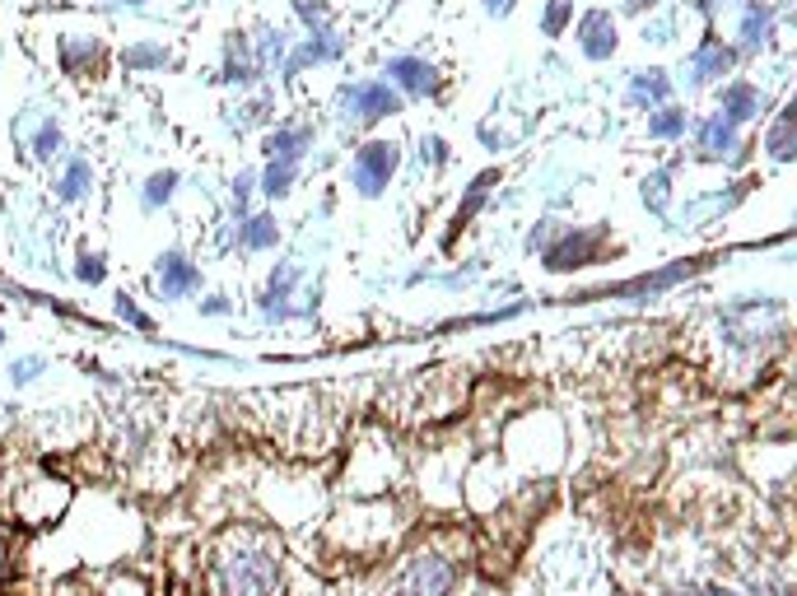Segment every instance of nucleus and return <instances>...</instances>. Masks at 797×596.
<instances>
[{
    "mask_svg": "<svg viewBox=\"0 0 797 596\" xmlns=\"http://www.w3.org/2000/svg\"><path fill=\"white\" fill-rule=\"evenodd\" d=\"M313 145V131L308 127H285V131H271V140H266V150H271V159H294L299 164V154Z\"/></svg>",
    "mask_w": 797,
    "mask_h": 596,
    "instance_id": "obj_15",
    "label": "nucleus"
},
{
    "mask_svg": "<svg viewBox=\"0 0 797 596\" xmlns=\"http://www.w3.org/2000/svg\"><path fill=\"white\" fill-rule=\"evenodd\" d=\"M490 187H495V172H480V178L472 182V191H466V201L457 205V219H453V224H466V219H472L476 210L485 205V196H490Z\"/></svg>",
    "mask_w": 797,
    "mask_h": 596,
    "instance_id": "obj_23",
    "label": "nucleus"
},
{
    "mask_svg": "<svg viewBox=\"0 0 797 596\" xmlns=\"http://www.w3.org/2000/svg\"><path fill=\"white\" fill-rule=\"evenodd\" d=\"M197 285H201V275H197V266L182 252H168L159 261V289H164V298H182V294H192Z\"/></svg>",
    "mask_w": 797,
    "mask_h": 596,
    "instance_id": "obj_10",
    "label": "nucleus"
},
{
    "mask_svg": "<svg viewBox=\"0 0 797 596\" xmlns=\"http://www.w3.org/2000/svg\"><path fill=\"white\" fill-rule=\"evenodd\" d=\"M299 14H304L308 24H318L322 20V0H299Z\"/></svg>",
    "mask_w": 797,
    "mask_h": 596,
    "instance_id": "obj_34",
    "label": "nucleus"
},
{
    "mask_svg": "<svg viewBox=\"0 0 797 596\" xmlns=\"http://www.w3.org/2000/svg\"><path fill=\"white\" fill-rule=\"evenodd\" d=\"M294 279H299V271H294L289 261H281V266L271 271V285H266V298H262V312H266V318H289L285 298H289V289H294Z\"/></svg>",
    "mask_w": 797,
    "mask_h": 596,
    "instance_id": "obj_12",
    "label": "nucleus"
},
{
    "mask_svg": "<svg viewBox=\"0 0 797 596\" xmlns=\"http://www.w3.org/2000/svg\"><path fill=\"white\" fill-rule=\"evenodd\" d=\"M336 51H341V38H336V33H322V38H318V43H308V47H304V51H299V57H294V61H289L285 70H289V75H294V70H304V65H318V61H332V57H336Z\"/></svg>",
    "mask_w": 797,
    "mask_h": 596,
    "instance_id": "obj_18",
    "label": "nucleus"
},
{
    "mask_svg": "<svg viewBox=\"0 0 797 596\" xmlns=\"http://www.w3.org/2000/svg\"><path fill=\"white\" fill-rule=\"evenodd\" d=\"M215 583L224 596H275L281 546L262 532H234L215 555Z\"/></svg>",
    "mask_w": 797,
    "mask_h": 596,
    "instance_id": "obj_1",
    "label": "nucleus"
},
{
    "mask_svg": "<svg viewBox=\"0 0 797 596\" xmlns=\"http://www.w3.org/2000/svg\"><path fill=\"white\" fill-rule=\"evenodd\" d=\"M10 559H14V555H10V527H0V573L10 569Z\"/></svg>",
    "mask_w": 797,
    "mask_h": 596,
    "instance_id": "obj_35",
    "label": "nucleus"
},
{
    "mask_svg": "<svg viewBox=\"0 0 797 596\" xmlns=\"http://www.w3.org/2000/svg\"><path fill=\"white\" fill-rule=\"evenodd\" d=\"M704 266V261H677V266H667V271H653V275H639V279H626V285H611V289H602L606 298H634V294H657V289H671V285H681L686 275H695Z\"/></svg>",
    "mask_w": 797,
    "mask_h": 596,
    "instance_id": "obj_6",
    "label": "nucleus"
},
{
    "mask_svg": "<svg viewBox=\"0 0 797 596\" xmlns=\"http://www.w3.org/2000/svg\"><path fill=\"white\" fill-rule=\"evenodd\" d=\"M38 373H43V359H20L10 368V382H14V388H24V382H33Z\"/></svg>",
    "mask_w": 797,
    "mask_h": 596,
    "instance_id": "obj_32",
    "label": "nucleus"
},
{
    "mask_svg": "<svg viewBox=\"0 0 797 596\" xmlns=\"http://www.w3.org/2000/svg\"><path fill=\"white\" fill-rule=\"evenodd\" d=\"M173 187H178V172H154L150 187H145V205H150V210L164 205V201L173 196Z\"/></svg>",
    "mask_w": 797,
    "mask_h": 596,
    "instance_id": "obj_26",
    "label": "nucleus"
},
{
    "mask_svg": "<svg viewBox=\"0 0 797 596\" xmlns=\"http://www.w3.org/2000/svg\"><path fill=\"white\" fill-rule=\"evenodd\" d=\"M61 61H66V70H71V75H80V70H90L98 61V47L84 43V38H66L61 43Z\"/></svg>",
    "mask_w": 797,
    "mask_h": 596,
    "instance_id": "obj_20",
    "label": "nucleus"
},
{
    "mask_svg": "<svg viewBox=\"0 0 797 596\" xmlns=\"http://www.w3.org/2000/svg\"><path fill=\"white\" fill-rule=\"evenodd\" d=\"M57 150H61V131L47 121V127H43L38 135H33V154H38V159H51Z\"/></svg>",
    "mask_w": 797,
    "mask_h": 596,
    "instance_id": "obj_29",
    "label": "nucleus"
},
{
    "mask_svg": "<svg viewBox=\"0 0 797 596\" xmlns=\"http://www.w3.org/2000/svg\"><path fill=\"white\" fill-rule=\"evenodd\" d=\"M569 10H574V5H569V0H556V5L546 10V24H542V28H546V38H556V33L569 24Z\"/></svg>",
    "mask_w": 797,
    "mask_h": 596,
    "instance_id": "obj_30",
    "label": "nucleus"
},
{
    "mask_svg": "<svg viewBox=\"0 0 797 596\" xmlns=\"http://www.w3.org/2000/svg\"><path fill=\"white\" fill-rule=\"evenodd\" d=\"M75 275L84 279V285H98V279H103V257H98V252H84L80 266H75Z\"/></svg>",
    "mask_w": 797,
    "mask_h": 596,
    "instance_id": "obj_31",
    "label": "nucleus"
},
{
    "mask_svg": "<svg viewBox=\"0 0 797 596\" xmlns=\"http://www.w3.org/2000/svg\"><path fill=\"white\" fill-rule=\"evenodd\" d=\"M597 248H602V234L597 229H587V234H569V238H560L556 248H546V266L550 271H574V266H587V261L597 257Z\"/></svg>",
    "mask_w": 797,
    "mask_h": 596,
    "instance_id": "obj_7",
    "label": "nucleus"
},
{
    "mask_svg": "<svg viewBox=\"0 0 797 596\" xmlns=\"http://www.w3.org/2000/svg\"><path fill=\"white\" fill-rule=\"evenodd\" d=\"M453 583H457V569L448 564L443 555L425 550V555L411 559V573H406L411 596H448V592H453Z\"/></svg>",
    "mask_w": 797,
    "mask_h": 596,
    "instance_id": "obj_5",
    "label": "nucleus"
},
{
    "mask_svg": "<svg viewBox=\"0 0 797 596\" xmlns=\"http://www.w3.org/2000/svg\"><path fill=\"white\" fill-rule=\"evenodd\" d=\"M238 242H242V248H252V252L271 248V242H275V219H271V215H252L248 224H242Z\"/></svg>",
    "mask_w": 797,
    "mask_h": 596,
    "instance_id": "obj_19",
    "label": "nucleus"
},
{
    "mask_svg": "<svg viewBox=\"0 0 797 596\" xmlns=\"http://www.w3.org/2000/svg\"><path fill=\"white\" fill-rule=\"evenodd\" d=\"M388 75L402 84L406 94H439V70L429 65V61H420V57H396V61H388Z\"/></svg>",
    "mask_w": 797,
    "mask_h": 596,
    "instance_id": "obj_9",
    "label": "nucleus"
},
{
    "mask_svg": "<svg viewBox=\"0 0 797 596\" xmlns=\"http://www.w3.org/2000/svg\"><path fill=\"white\" fill-rule=\"evenodd\" d=\"M345 117H355V121H383V117H392V112H402V94L396 90H388V84H355V90H345Z\"/></svg>",
    "mask_w": 797,
    "mask_h": 596,
    "instance_id": "obj_4",
    "label": "nucleus"
},
{
    "mask_svg": "<svg viewBox=\"0 0 797 596\" xmlns=\"http://www.w3.org/2000/svg\"><path fill=\"white\" fill-rule=\"evenodd\" d=\"M168 51L164 47H131L127 51V70H150V65H164Z\"/></svg>",
    "mask_w": 797,
    "mask_h": 596,
    "instance_id": "obj_27",
    "label": "nucleus"
},
{
    "mask_svg": "<svg viewBox=\"0 0 797 596\" xmlns=\"http://www.w3.org/2000/svg\"><path fill=\"white\" fill-rule=\"evenodd\" d=\"M485 10H490V14H509L513 0H485Z\"/></svg>",
    "mask_w": 797,
    "mask_h": 596,
    "instance_id": "obj_36",
    "label": "nucleus"
},
{
    "mask_svg": "<svg viewBox=\"0 0 797 596\" xmlns=\"http://www.w3.org/2000/svg\"><path fill=\"white\" fill-rule=\"evenodd\" d=\"M644 205L649 210H667V172H653V178H644Z\"/></svg>",
    "mask_w": 797,
    "mask_h": 596,
    "instance_id": "obj_28",
    "label": "nucleus"
},
{
    "mask_svg": "<svg viewBox=\"0 0 797 596\" xmlns=\"http://www.w3.org/2000/svg\"><path fill=\"white\" fill-rule=\"evenodd\" d=\"M756 112H760V94L751 90V84H727L723 90V121L741 127V121H751Z\"/></svg>",
    "mask_w": 797,
    "mask_h": 596,
    "instance_id": "obj_13",
    "label": "nucleus"
},
{
    "mask_svg": "<svg viewBox=\"0 0 797 596\" xmlns=\"http://www.w3.org/2000/svg\"><path fill=\"white\" fill-rule=\"evenodd\" d=\"M90 187H94V172H90V164L80 159V164L66 168V178H61V201H80Z\"/></svg>",
    "mask_w": 797,
    "mask_h": 596,
    "instance_id": "obj_22",
    "label": "nucleus"
},
{
    "mask_svg": "<svg viewBox=\"0 0 797 596\" xmlns=\"http://www.w3.org/2000/svg\"><path fill=\"white\" fill-rule=\"evenodd\" d=\"M579 47H583V57H593V61H606L616 51V24H611V14L606 10H593V14H583V24H579Z\"/></svg>",
    "mask_w": 797,
    "mask_h": 596,
    "instance_id": "obj_8",
    "label": "nucleus"
},
{
    "mask_svg": "<svg viewBox=\"0 0 797 596\" xmlns=\"http://www.w3.org/2000/svg\"><path fill=\"white\" fill-rule=\"evenodd\" d=\"M649 5H657V0H626V10H630V14H644Z\"/></svg>",
    "mask_w": 797,
    "mask_h": 596,
    "instance_id": "obj_37",
    "label": "nucleus"
},
{
    "mask_svg": "<svg viewBox=\"0 0 797 596\" xmlns=\"http://www.w3.org/2000/svg\"><path fill=\"white\" fill-rule=\"evenodd\" d=\"M117 312H121V318H127L131 326H141V331H150V318H145V312H141V308H135V303H131V298H127V294H121V298H117Z\"/></svg>",
    "mask_w": 797,
    "mask_h": 596,
    "instance_id": "obj_33",
    "label": "nucleus"
},
{
    "mask_svg": "<svg viewBox=\"0 0 797 596\" xmlns=\"http://www.w3.org/2000/svg\"><path fill=\"white\" fill-rule=\"evenodd\" d=\"M727 65H733V51H727L723 43H704L700 57H695V65H690V84L718 80V75H727Z\"/></svg>",
    "mask_w": 797,
    "mask_h": 596,
    "instance_id": "obj_14",
    "label": "nucleus"
},
{
    "mask_svg": "<svg viewBox=\"0 0 797 596\" xmlns=\"http://www.w3.org/2000/svg\"><path fill=\"white\" fill-rule=\"evenodd\" d=\"M294 172H299V164H294V159H271L266 178H262V191H266V196H285L289 182H294Z\"/></svg>",
    "mask_w": 797,
    "mask_h": 596,
    "instance_id": "obj_21",
    "label": "nucleus"
},
{
    "mask_svg": "<svg viewBox=\"0 0 797 596\" xmlns=\"http://www.w3.org/2000/svg\"><path fill=\"white\" fill-rule=\"evenodd\" d=\"M396 145L392 140H373V145H364L359 150V159H355V187H359V196H383V187H388V178L396 172Z\"/></svg>",
    "mask_w": 797,
    "mask_h": 596,
    "instance_id": "obj_3",
    "label": "nucleus"
},
{
    "mask_svg": "<svg viewBox=\"0 0 797 596\" xmlns=\"http://www.w3.org/2000/svg\"><path fill=\"white\" fill-rule=\"evenodd\" d=\"M667 94H671V84H667L663 70H644V75H634V84H630L634 103H667Z\"/></svg>",
    "mask_w": 797,
    "mask_h": 596,
    "instance_id": "obj_17",
    "label": "nucleus"
},
{
    "mask_svg": "<svg viewBox=\"0 0 797 596\" xmlns=\"http://www.w3.org/2000/svg\"><path fill=\"white\" fill-rule=\"evenodd\" d=\"M690 596H733V592H718V587H709V592H690Z\"/></svg>",
    "mask_w": 797,
    "mask_h": 596,
    "instance_id": "obj_38",
    "label": "nucleus"
},
{
    "mask_svg": "<svg viewBox=\"0 0 797 596\" xmlns=\"http://www.w3.org/2000/svg\"><path fill=\"white\" fill-rule=\"evenodd\" d=\"M793 131H797V117L784 112V117H778V127L770 131V154H774V159H793Z\"/></svg>",
    "mask_w": 797,
    "mask_h": 596,
    "instance_id": "obj_25",
    "label": "nucleus"
},
{
    "mask_svg": "<svg viewBox=\"0 0 797 596\" xmlns=\"http://www.w3.org/2000/svg\"><path fill=\"white\" fill-rule=\"evenodd\" d=\"M733 150H737V127H733V121H723V117L704 121V127H700V154H704V159H727Z\"/></svg>",
    "mask_w": 797,
    "mask_h": 596,
    "instance_id": "obj_11",
    "label": "nucleus"
},
{
    "mask_svg": "<svg viewBox=\"0 0 797 596\" xmlns=\"http://www.w3.org/2000/svg\"><path fill=\"white\" fill-rule=\"evenodd\" d=\"M649 135H657V140H677V135H686V112H681V108H663V112L649 121Z\"/></svg>",
    "mask_w": 797,
    "mask_h": 596,
    "instance_id": "obj_24",
    "label": "nucleus"
},
{
    "mask_svg": "<svg viewBox=\"0 0 797 596\" xmlns=\"http://www.w3.org/2000/svg\"><path fill=\"white\" fill-rule=\"evenodd\" d=\"M66 503H71V485L51 480V476H28L24 485H14V494H10V508L24 527H43V522L57 517Z\"/></svg>",
    "mask_w": 797,
    "mask_h": 596,
    "instance_id": "obj_2",
    "label": "nucleus"
},
{
    "mask_svg": "<svg viewBox=\"0 0 797 596\" xmlns=\"http://www.w3.org/2000/svg\"><path fill=\"white\" fill-rule=\"evenodd\" d=\"M770 28H774V10L770 5H751L747 20H741V47H747V51L765 47L770 43Z\"/></svg>",
    "mask_w": 797,
    "mask_h": 596,
    "instance_id": "obj_16",
    "label": "nucleus"
}]
</instances>
